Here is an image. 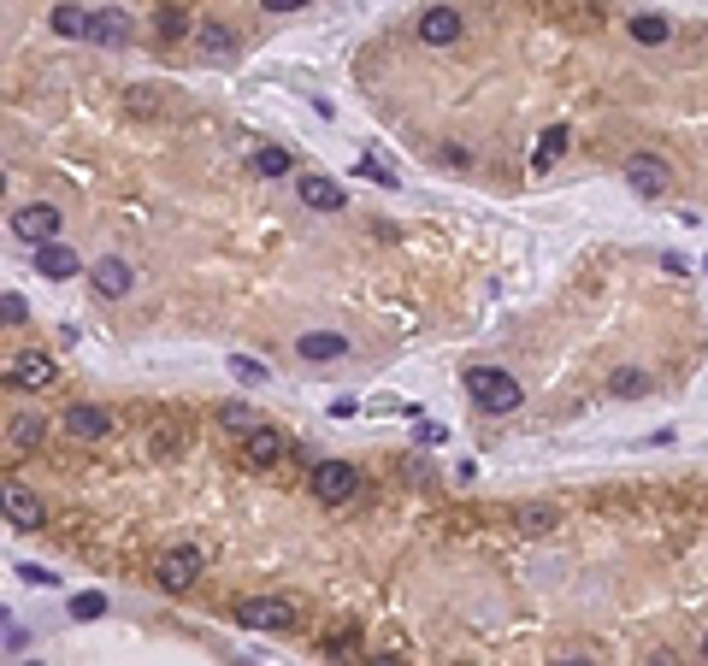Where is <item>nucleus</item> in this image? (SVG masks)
<instances>
[{
	"label": "nucleus",
	"mask_w": 708,
	"mask_h": 666,
	"mask_svg": "<svg viewBox=\"0 0 708 666\" xmlns=\"http://www.w3.org/2000/svg\"><path fill=\"white\" fill-rule=\"evenodd\" d=\"M12 236H18V242H30V248L59 242V207H47V200L18 207V212H12Z\"/></svg>",
	"instance_id": "7ed1b4c3"
},
{
	"label": "nucleus",
	"mask_w": 708,
	"mask_h": 666,
	"mask_svg": "<svg viewBox=\"0 0 708 666\" xmlns=\"http://www.w3.org/2000/svg\"><path fill=\"white\" fill-rule=\"evenodd\" d=\"M36 272H42V278H77L83 260H77L71 242H42V248H36Z\"/></svg>",
	"instance_id": "1a4fd4ad"
},
{
	"label": "nucleus",
	"mask_w": 708,
	"mask_h": 666,
	"mask_svg": "<svg viewBox=\"0 0 708 666\" xmlns=\"http://www.w3.org/2000/svg\"><path fill=\"white\" fill-rule=\"evenodd\" d=\"M54 24L59 36H71V42H77V36H89V24H95V12H83V6H54Z\"/></svg>",
	"instance_id": "6ab92c4d"
},
{
	"label": "nucleus",
	"mask_w": 708,
	"mask_h": 666,
	"mask_svg": "<svg viewBox=\"0 0 708 666\" xmlns=\"http://www.w3.org/2000/svg\"><path fill=\"white\" fill-rule=\"evenodd\" d=\"M24 666H42V661H24Z\"/></svg>",
	"instance_id": "72a5a7b5"
},
{
	"label": "nucleus",
	"mask_w": 708,
	"mask_h": 666,
	"mask_svg": "<svg viewBox=\"0 0 708 666\" xmlns=\"http://www.w3.org/2000/svg\"><path fill=\"white\" fill-rule=\"evenodd\" d=\"M195 42H201L207 54H231V30H225V24H201V30H195Z\"/></svg>",
	"instance_id": "b1692460"
},
{
	"label": "nucleus",
	"mask_w": 708,
	"mask_h": 666,
	"mask_svg": "<svg viewBox=\"0 0 708 666\" xmlns=\"http://www.w3.org/2000/svg\"><path fill=\"white\" fill-rule=\"evenodd\" d=\"M561 666H596V661H585V655H567V661H561Z\"/></svg>",
	"instance_id": "2f4dec72"
},
{
	"label": "nucleus",
	"mask_w": 708,
	"mask_h": 666,
	"mask_svg": "<svg viewBox=\"0 0 708 666\" xmlns=\"http://www.w3.org/2000/svg\"><path fill=\"white\" fill-rule=\"evenodd\" d=\"M295 354H302V360H343V354H349V336H337V331H307L302 343H295Z\"/></svg>",
	"instance_id": "ddd939ff"
},
{
	"label": "nucleus",
	"mask_w": 708,
	"mask_h": 666,
	"mask_svg": "<svg viewBox=\"0 0 708 666\" xmlns=\"http://www.w3.org/2000/svg\"><path fill=\"white\" fill-rule=\"evenodd\" d=\"M6 443H12V448H36V443H42V419H36V413L6 419Z\"/></svg>",
	"instance_id": "aec40b11"
},
{
	"label": "nucleus",
	"mask_w": 708,
	"mask_h": 666,
	"mask_svg": "<svg viewBox=\"0 0 708 666\" xmlns=\"http://www.w3.org/2000/svg\"><path fill=\"white\" fill-rule=\"evenodd\" d=\"M419 42H426V47H455V42H461V12H455V6L419 12Z\"/></svg>",
	"instance_id": "0eeeda50"
},
{
	"label": "nucleus",
	"mask_w": 708,
	"mask_h": 666,
	"mask_svg": "<svg viewBox=\"0 0 708 666\" xmlns=\"http://www.w3.org/2000/svg\"><path fill=\"white\" fill-rule=\"evenodd\" d=\"M0 313H6V324H18L24 319V295H6V301H0Z\"/></svg>",
	"instance_id": "c85d7f7f"
},
{
	"label": "nucleus",
	"mask_w": 708,
	"mask_h": 666,
	"mask_svg": "<svg viewBox=\"0 0 708 666\" xmlns=\"http://www.w3.org/2000/svg\"><path fill=\"white\" fill-rule=\"evenodd\" d=\"M6 519L18 525V531H36V525H42V501H36L24 484H6Z\"/></svg>",
	"instance_id": "4468645a"
},
{
	"label": "nucleus",
	"mask_w": 708,
	"mask_h": 666,
	"mask_svg": "<svg viewBox=\"0 0 708 666\" xmlns=\"http://www.w3.org/2000/svg\"><path fill=\"white\" fill-rule=\"evenodd\" d=\"M260 6H266V12H278V18H283V12H302L307 0H260Z\"/></svg>",
	"instance_id": "7c9ffc66"
},
{
	"label": "nucleus",
	"mask_w": 708,
	"mask_h": 666,
	"mask_svg": "<svg viewBox=\"0 0 708 666\" xmlns=\"http://www.w3.org/2000/svg\"><path fill=\"white\" fill-rule=\"evenodd\" d=\"M295 195L307 200L313 212H343L349 207V195H343V183H331V178H319V171H307V178H295Z\"/></svg>",
	"instance_id": "6e6552de"
},
{
	"label": "nucleus",
	"mask_w": 708,
	"mask_h": 666,
	"mask_svg": "<svg viewBox=\"0 0 708 666\" xmlns=\"http://www.w3.org/2000/svg\"><path fill=\"white\" fill-rule=\"evenodd\" d=\"M178 448H183V436H166V431L154 436V455H178Z\"/></svg>",
	"instance_id": "c756f323"
},
{
	"label": "nucleus",
	"mask_w": 708,
	"mask_h": 666,
	"mask_svg": "<svg viewBox=\"0 0 708 666\" xmlns=\"http://www.w3.org/2000/svg\"><path fill=\"white\" fill-rule=\"evenodd\" d=\"M354 178H372V183H384V190H395V178H390V171H384L372 154H360V159H354Z\"/></svg>",
	"instance_id": "393cba45"
},
{
	"label": "nucleus",
	"mask_w": 708,
	"mask_h": 666,
	"mask_svg": "<svg viewBox=\"0 0 708 666\" xmlns=\"http://www.w3.org/2000/svg\"><path fill=\"white\" fill-rule=\"evenodd\" d=\"M626 183H631V190H638V195H667V190H673V171H667V159H655V154H638V159H631V166H626Z\"/></svg>",
	"instance_id": "423d86ee"
},
{
	"label": "nucleus",
	"mask_w": 708,
	"mask_h": 666,
	"mask_svg": "<svg viewBox=\"0 0 708 666\" xmlns=\"http://www.w3.org/2000/svg\"><path fill=\"white\" fill-rule=\"evenodd\" d=\"M225 425H231V431H242V436H248V431H254L260 419H254V413H248V407H236V401H231V407H225Z\"/></svg>",
	"instance_id": "cd10ccee"
},
{
	"label": "nucleus",
	"mask_w": 708,
	"mask_h": 666,
	"mask_svg": "<svg viewBox=\"0 0 708 666\" xmlns=\"http://www.w3.org/2000/svg\"><path fill=\"white\" fill-rule=\"evenodd\" d=\"M461 384H467V395H472V407H478V413H514L519 401H526V395H519V384L508 378L502 366H467Z\"/></svg>",
	"instance_id": "f257e3e1"
},
{
	"label": "nucleus",
	"mask_w": 708,
	"mask_h": 666,
	"mask_svg": "<svg viewBox=\"0 0 708 666\" xmlns=\"http://www.w3.org/2000/svg\"><path fill=\"white\" fill-rule=\"evenodd\" d=\"M6 378H12V384H30V389H42V384H54V360H47L42 348H24V354L6 366Z\"/></svg>",
	"instance_id": "9b49d317"
},
{
	"label": "nucleus",
	"mask_w": 708,
	"mask_h": 666,
	"mask_svg": "<svg viewBox=\"0 0 708 666\" xmlns=\"http://www.w3.org/2000/svg\"><path fill=\"white\" fill-rule=\"evenodd\" d=\"M254 171H260V178H290V148H260Z\"/></svg>",
	"instance_id": "412c9836"
},
{
	"label": "nucleus",
	"mask_w": 708,
	"mask_h": 666,
	"mask_svg": "<svg viewBox=\"0 0 708 666\" xmlns=\"http://www.w3.org/2000/svg\"><path fill=\"white\" fill-rule=\"evenodd\" d=\"M236 620H242L248 631H283V625L295 620V601H283V596H248L242 608H236Z\"/></svg>",
	"instance_id": "20e7f679"
},
{
	"label": "nucleus",
	"mask_w": 708,
	"mask_h": 666,
	"mask_svg": "<svg viewBox=\"0 0 708 666\" xmlns=\"http://www.w3.org/2000/svg\"><path fill=\"white\" fill-rule=\"evenodd\" d=\"M643 389H650L643 372H614V395H643Z\"/></svg>",
	"instance_id": "bb28decb"
},
{
	"label": "nucleus",
	"mask_w": 708,
	"mask_h": 666,
	"mask_svg": "<svg viewBox=\"0 0 708 666\" xmlns=\"http://www.w3.org/2000/svg\"><path fill=\"white\" fill-rule=\"evenodd\" d=\"M703 661H708V637H703Z\"/></svg>",
	"instance_id": "473e14b6"
},
{
	"label": "nucleus",
	"mask_w": 708,
	"mask_h": 666,
	"mask_svg": "<svg viewBox=\"0 0 708 666\" xmlns=\"http://www.w3.org/2000/svg\"><path fill=\"white\" fill-rule=\"evenodd\" d=\"M307 484H313V496L325 501V507H343V501H354L360 472L349 466V460H319V466L307 472Z\"/></svg>",
	"instance_id": "f03ea898"
},
{
	"label": "nucleus",
	"mask_w": 708,
	"mask_h": 666,
	"mask_svg": "<svg viewBox=\"0 0 708 666\" xmlns=\"http://www.w3.org/2000/svg\"><path fill=\"white\" fill-rule=\"evenodd\" d=\"M89 42H101V47H124V42H130V18H124L118 6L95 12V24H89Z\"/></svg>",
	"instance_id": "2eb2a0df"
},
{
	"label": "nucleus",
	"mask_w": 708,
	"mask_h": 666,
	"mask_svg": "<svg viewBox=\"0 0 708 666\" xmlns=\"http://www.w3.org/2000/svg\"><path fill=\"white\" fill-rule=\"evenodd\" d=\"M555 507H519V531H549Z\"/></svg>",
	"instance_id": "a878e982"
},
{
	"label": "nucleus",
	"mask_w": 708,
	"mask_h": 666,
	"mask_svg": "<svg viewBox=\"0 0 708 666\" xmlns=\"http://www.w3.org/2000/svg\"><path fill=\"white\" fill-rule=\"evenodd\" d=\"M667 36H673V24H667L662 12H638V18H631V42H643V47H662Z\"/></svg>",
	"instance_id": "a211bd4d"
},
{
	"label": "nucleus",
	"mask_w": 708,
	"mask_h": 666,
	"mask_svg": "<svg viewBox=\"0 0 708 666\" xmlns=\"http://www.w3.org/2000/svg\"><path fill=\"white\" fill-rule=\"evenodd\" d=\"M107 613V596L101 589H83V596H71V620H101Z\"/></svg>",
	"instance_id": "5701e85b"
},
{
	"label": "nucleus",
	"mask_w": 708,
	"mask_h": 666,
	"mask_svg": "<svg viewBox=\"0 0 708 666\" xmlns=\"http://www.w3.org/2000/svg\"><path fill=\"white\" fill-rule=\"evenodd\" d=\"M567 142H573V136H567V124H549V130H543V142L531 148V171H549L555 159L567 154Z\"/></svg>",
	"instance_id": "dca6fc26"
},
{
	"label": "nucleus",
	"mask_w": 708,
	"mask_h": 666,
	"mask_svg": "<svg viewBox=\"0 0 708 666\" xmlns=\"http://www.w3.org/2000/svg\"><path fill=\"white\" fill-rule=\"evenodd\" d=\"M242 455H248V466H278L283 460V436L272 431V425H254V431H248V443H242Z\"/></svg>",
	"instance_id": "9d476101"
},
{
	"label": "nucleus",
	"mask_w": 708,
	"mask_h": 666,
	"mask_svg": "<svg viewBox=\"0 0 708 666\" xmlns=\"http://www.w3.org/2000/svg\"><path fill=\"white\" fill-rule=\"evenodd\" d=\"M201 567H207V555L201 548H190V543H178V548H166V560H159V584L178 596V589H190L195 578H201Z\"/></svg>",
	"instance_id": "39448f33"
},
{
	"label": "nucleus",
	"mask_w": 708,
	"mask_h": 666,
	"mask_svg": "<svg viewBox=\"0 0 708 666\" xmlns=\"http://www.w3.org/2000/svg\"><path fill=\"white\" fill-rule=\"evenodd\" d=\"M89 278H95L101 295H130V266H124V260H101Z\"/></svg>",
	"instance_id": "f3484780"
},
{
	"label": "nucleus",
	"mask_w": 708,
	"mask_h": 666,
	"mask_svg": "<svg viewBox=\"0 0 708 666\" xmlns=\"http://www.w3.org/2000/svg\"><path fill=\"white\" fill-rule=\"evenodd\" d=\"M59 425H66L71 436H83V443H95V436L113 431V413H107V407H66V419H59Z\"/></svg>",
	"instance_id": "f8f14e48"
},
{
	"label": "nucleus",
	"mask_w": 708,
	"mask_h": 666,
	"mask_svg": "<svg viewBox=\"0 0 708 666\" xmlns=\"http://www.w3.org/2000/svg\"><path fill=\"white\" fill-rule=\"evenodd\" d=\"M231 378H242V384H266V378H272V366H266V360H254V354H231Z\"/></svg>",
	"instance_id": "4be33fe9"
}]
</instances>
